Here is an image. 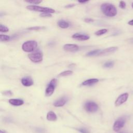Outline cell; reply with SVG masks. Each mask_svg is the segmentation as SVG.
Listing matches in <instances>:
<instances>
[{
  "mask_svg": "<svg viewBox=\"0 0 133 133\" xmlns=\"http://www.w3.org/2000/svg\"><path fill=\"white\" fill-rule=\"evenodd\" d=\"M101 10L108 17H113L117 14V9L115 6L112 4H102L101 6Z\"/></svg>",
  "mask_w": 133,
  "mask_h": 133,
  "instance_id": "1",
  "label": "cell"
},
{
  "mask_svg": "<svg viewBox=\"0 0 133 133\" xmlns=\"http://www.w3.org/2000/svg\"><path fill=\"white\" fill-rule=\"evenodd\" d=\"M26 8V9L30 10L39 11L42 12L52 14L55 12V10L52 8H48V7H42L39 6H36V5H29V6H27Z\"/></svg>",
  "mask_w": 133,
  "mask_h": 133,
  "instance_id": "2",
  "label": "cell"
},
{
  "mask_svg": "<svg viewBox=\"0 0 133 133\" xmlns=\"http://www.w3.org/2000/svg\"><path fill=\"white\" fill-rule=\"evenodd\" d=\"M37 43L35 41H28L24 42L22 45V49L25 52L33 51L37 47Z\"/></svg>",
  "mask_w": 133,
  "mask_h": 133,
  "instance_id": "3",
  "label": "cell"
},
{
  "mask_svg": "<svg viewBox=\"0 0 133 133\" xmlns=\"http://www.w3.org/2000/svg\"><path fill=\"white\" fill-rule=\"evenodd\" d=\"M57 79L56 78H53L51 80L50 83L47 86V87L45 90V96L47 97L50 96L52 95L55 89V87L57 85Z\"/></svg>",
  "mask_w": 133,
  "mask_h": 133,
  "instance_id": "4",
  "label": "cell"
},
{
  "mask_svg": "<svg viewBox=\"0 0 133 133\" xmlns=\"http://www.w3.org/2000/svg\"><path fill=\"white\" fill-rule=\"evenodd\" d=\"M126 122L125 118L122 117L118 118L114 123L113 129L115 132L119 131L124 126Z\"/></svg>",
  "mask_w": 133,
  "mask_h": 133,
  "instance_id": "5",
  "label": "cell"
},
{
  "mask_svg": "<svg viewBox=\"0 0 133 133\" xmlns=\"http://www.w3.org/2000/svg\"><path fill=\"white\" fill-rule=\"evenodd\" d=\"M85 110L90 113H94L96 112L98 109V104L93 101H88L84 105Z\"/></svg>",
  "mask_w": 133,
  "mask_h": 133,
  "instance_id": "6",
  "label": "cell"
},
{
  "mask_svg": "<svg viewBox=\"0 0 133 133\" xmlns=\"http://www.w3.org/2000/svg\"><path fill=\"white\" fill-rule=\"evenodd\" d=\"M29 58L33 62L38 63L42 61L43 54L41 52H35L28 55Z\"/></svg>",
  "mask_w": 133,
  "mask_h": 133,
  "instance_id": "7",
  "label": "cell"
},
{
  "mask_svg": "<svg viewBox=\"0 0 133 133\" xmlns=\"http://www.w3.org/2000/svg\"><path fill=\"white\" fill-rule=\"evenodd\" d=\"M128 96L129 95L127 92L124 93L119 95L115 102V105L116 107H118L123 104L124 103H125L127 100Z\"/></svg>",
  "mask_w": 133,
  "mask_h": 133,
  "instance_id": "8",
  "label": "cell"
},
{
  "mask_svg": "<svg viewBox=\"0 0 133 133\" xmlns=\"http://www.w3.org/2000/svg\"><path fill=\"white\" fill-rule=\"evenodd\" d=\"M79 47L76 44H67L63 46V49L66 51H74L78 49Z\"/></svg>",
  "mask_w": 133,
  "mask_h": 133,
  "instance_id": "9",
  "label": "cell"
},
{
  "mask_svg": "<svg viewBox=\"0 0 133 133\" xmlns=\"http://www.w3.org/2000/svg\"><path fill=\"white\" fill-rule=\"evenodd\" d=\"M21 83L23 86L29 87L32 86L33 84V81L31 77L26 76L23 77L21 79Z\"/></svg>",
  "mask_w": 133,
  "mask_h": 133,
  "instance_id": "10",
  "label": "cell"
},
{
  "mask_svg": "<svg viewBox=\"0 0 133 133\" xmlns=\"http://www.w3.org/2000/svg\"><path fill=\"white\" fill-rule=\"evenodd\" d=\"M66 101L67 98L65 97H63L56 100L53 104L56 107H61L63 106L66 103Z\"/></svg>",
  "mask_w": 133,
  "mask_h": 133,
  "instance_id": "11",
  "label": "cell"
},
{
  "mask_svg": "<svg viewBox=\"0 0 133 133\" xmlns=\"http://www.w3.org/2000/svg\"><path fill=\"white\" fill-rule=\"evenodd\" d=\"M72 37L73 38L79 40V41H86L89 38V36L86 35L84 34H81L79 33H75L73 35H72Z\"/></svg>",
  "mask_w": 133,
  "mask_h": 133,
  "instance_id": "12",
  "label": "cell"
},
{
  "mask_svg": "<svg viewBox=\"0 0 133 133\" xmlns=\"http://www.w3.org/2000/svg\"><path fill=\"white\" fill-rule=\"evenodd\" d=\"M117 47H109L106 49H104L103 50H102L100 55H107L109 54H111L113 52H114L117 50Z\"/></svg>",
  "mask_w": 133,
  "mask_h": 133,
  "instance_id": "13",
  "label": "cell"
},
{
  "mask_svg": "<svg viewBox=\"0 0 133 133\" xmlns=\"http://www.w3.org/2000/svg\"><path fill=\"white\" fill-rule=\"evenodd\" d=\"M9 103L14 106H20L24 103V101L20 99H10L9 100Z\"/></svg>",
  "mask_w": 133,
  "mask_h": 133,
  "instance_id": "14",
  "label": "cell"
},
{
  "mask_svg": "<svg viewBox=\"0 0 133 133\" xmlns=\"http://www.w3.org/2000/svg\"><path fill=\"white\" fill-rule=\"evenodd\" d=\"M99 82V79L97 78H90L84 81L82 85L83 86H90L95 84Z\"/></svg>",
  "mask_w": 133,
  "mask_h": 133,
  "instance_id": "15",
  "label": "cell"
},
{
  "mask_svg": "<svg viewBox=\"0 0 133 133\" xmlns=\"http://www.w3.org/2000/svg\"><path fill=\"white\" fill-rule=\"evenodd\" d=\"M46 118L49 121H55L57 119L56 114L53 111H49L47 113Z\"/></svg>",
  "mask_w": 133,
  "mask_h": 133,
  "instance_id": "16",
  "label": "cell"
},
{
  "mask_svg": "<svg viewBox=\"0 0 133 133\" xmlns=\"http://www.w3.org/2000/svg\"><path fill=\"white\" fill-rule=\"evenodd\" d=\"M58 25L62 29H66L69 26V23L63 20H60L57 22Z\"/></svg>",
  "mask_w": 133,
  "mask_h": 133,
  "instance_id": "17",
  "label": "cell"
},
{
  "mask_svg": "<svg viewBox=\"0 0 133 133\" xmlns=\"http://www.w3.org/2000/svg\"><path fill=\"white\" fill-rule=\"evenodd\" d=\"M102 50L101 49H95L91 50L86 54V56L90 57V56H99Z\"/></svg>",
  "mask_w": 133,
  "mask_h": 133,
  "instance_id": "18",
  "label": "cell"
},
{
  "mask_svg": "<svg viewBox=\"0 0 133 133\" xmlns=\"http://www.w3.org/2000/svg\"><path fill=\"white\" fill-rule=\"evenodd\" d=\"M73 74V71H70V70H68V71H64L61 73H60L59 74H58V76L59 77H62V76H69Z\"/></svg>",
  "mask_w": 133,
  "mask_h": 133,
  "instance_id": "19",
  "label": "cell"
},
{
  "mask_svg": "<svg viewBox=\"0 0 133 133\" xmlns=\"http://www.w3.org/2000/svg\"><path fill=\"white\" fill-rule=\"evenodd\" d=\"M108 31V30L106 29H101V30H99L97 31H96L95 34V35H97V36H100V35H102L104 34H105V33H107Z\"/></svg>",
  "mask_w": 133,
  "mask_h": 133,
  "instance_id": "20",
  "label": "cell"
},
{
  "mask_svg": "<svg viewBox=\"0 0 133 133\" xmlns=\"http://www.w3.org/2000/svg\"><path fill=\"white\" fill-rule=\"evenodd\" d=\"M10 37L9 36L4 34H1L0 35V40L1 42H5L8 41L10 39Z\"/></svg>",
  "mask_w": 133,
  "mask_h": 133,
  "instance_id": "21",
  "label": "cell"
},
{
  "mask_svg": "<svg viewBox=\"0 0 133 133\" xmlns=\"http://www.w3.org/2000/svg\"><path fill=\"white\" fill-rule=\"evenodd\" d=\"M45 26H32L27 28L28 30H34V31H39V30H44L45 29Z\"/></svg>",
  "mask_w": 133,
  "mask_h": 133,
  "instance_id": "22",
  "label": "cell"
},
{
  "mask_svg": "<svg viewBox=\"0 0 133 133\" xmlns=\"http://www.w3.org/2000/svg\"><path fill=\"white\" fill-rule=\"evenodd\" d=\"M114 64V62L113 61H110L104 63V64H103V66L106 68H110L113 66Z\"/></svg>",
  "mask_w": 133,
  "mask_h": 133,
  "instance_id": "23",
  "label": "cell"
},
{
  "mask_svg": "<svg viewBox=\"0 0 133 133\" xmlns=\"http://www.w3.org/2000/svg\"><path fill=\"white\" fill-rule=\"evenodd\" d=\"M25 2L29 3L32 4H39L42 1L41 0H29V1L26 0V1H25Z\"/></svg>",
  "mask_w": 133,
  "mask_h": 133,
  "instance_id": "24",
  "label": "cell"
},
{
  "mask_svg": "<svg viewBox=\"0 0 133 133\" xmlns=\"http://www.w3.org/2000/svg\"><path fill=\"white\" fill-rule=\"evenodd\" d=\"M9 31V29L3 24H0V32H7Z\"/></svg>",
  "mask_w": 133,
  "mask_h": 133,
  "instance_id": "25",
  "label": "cell"
},
{
  "mask_svg": "<svg viewBox=\"0 0 133 133\" xmlns=\"http://www.w3.org/2000/svg\"><path fill=\"white\" fill-rule=\"evenodd\" d=\"M39 16L43 18H49V17H51L52 15L51 14H49V13L42 12L39 15Z\"/></svg>",
  "mask_w": 133,
  "mask_h": 133,
  "instance_id": "26",
  "label": "cell"
},
{
  "mask_svg": "<svg viewBox=\"0 0 133 133\" xmlns=\"http://www.w3.org/2000/svg\"><path fill=\"white\" fill-rule=\"evenodd\" d=\"M3 95L7 96H11V95H12V92H11V90H5L4 91L2 92Z\"/></svg>",
  "mask_w": 133,
  "mask_h": 133,
  "instance_id": "27",
  "label": "cell"
},
{
  "mask_svg": "<svg viewBox=\"0 0 133 133\" xmlns=\"http://www.w3.org/2000/svg\"><path fill=\"white\" fill-rule=\"evenodd\" d=\"M77 130L81 133H89V131L87 129L84 128H78V129H77Z\"/></svg>",
  "mask_w": 133,
  "mask_h": 133,
  "instance_id": "28",
  "label": "cell"
},
{
  "mask_svg": "<svg viewBox=\"0 0 133 133\" xmlns=\"http://www.w3.org/2000/svg\"><path fill=\"white\" fill-rule=\"evenodd\" d=\"M126 3L124 1H120L119 4V7H121L122 9H125V7H126Z\"/></svg>",
  "mask_w": 133,
  "mask_h": 133,
  "instance_id": "29",
  "label": "cell"
},
{
  "mask_svg": "<svg viewBox=\"0 0 133 133\" xmlns=\"http://www.w3.org/2000/svg\"><path fill=\"white\" fill-rule=\"evenodd\" d=\"M94 19H91V18H85L84 19V21L87 23H91L94 22Z\"/></svg>",
  "mask_w": 133,
  "mask_h": 133,
  "instance_id": "30",
  "label": "cell"
},
{
  "mask_svg": "<svg viewBox=\"0 0 133 133\" xmlns=\"http://www.w3.org/2000/svg\"><path fill=\"white\" fill-rule=\"evenodd\" d=\"M74 6H75V4H68L67 5H66L65 6V8H70L72 7H73Z\"/></svg>",
  "mask_w": 133,
  "mask_h": 133,
  "instance_id": "31",
  "label": "cell"
},
{
  "mask_svg": "<svg viewBox=\"0 0 133 133\" xmlns=\"http://www.w3.org/2000/svg\"><path fill=\"white\" fill-rule=\"evenodd\" d=\"M128 23L129 25H133V19L131 20H130V21H129L128 22Z\"/></svg>",
  "mask_w": 133,
  "mask_h": 133,
  "instance_id": "32",
  "label": "cell"
},
{
  "mask_svg": "<svg viewBox=\"0 0 133 133\" xmlns=\"http://www.w3.org/2000/svg\"><path fill=\"white\" fill-rule=\"evenodd\" d=\"M88 1H78V2L79 3H87Z\"/></svg>",
  "mask_w": 133,
  "mask_h": 133,
  "instance_id": "33",
  "label": "cell"
},
{
  "mask_svg": "<svg viewBox=\"0 0 133 133\" xmlns=\"http://www.w3.org/2000/svg\"><path fill=\"white\" fill-rule=\"evenodd\" d=\"M0 133H6V132L3 130H0Z\"/></svg>",
  "mask_w": 133,
  "mask_h": 133,
  "instance_id": "34",
  "label": "cell"
},
{
  "mask_svg": "<svg viewBox=\"0 0 133 133\" xmlns=\"http://www.w3.org/2000/svg\"><path fill=\"white\" fill-rule=\"evenodd\" d=\"M130 41H131V43H133V38H132V39H130Z\"/></svg>",
  "mask_w": 133,
  "mask_h": 133,
  "instance_id": "35",
  "label": "cell"
},
{
  "mask_svg": "<svg viewBox=\"0 0 133 133\" xmlns=\"http://www.w3.org/2000/svg\"><path fill=\"white\" fill-rule=\"evenodd\" d=\"M131 6H132V8H133V3H132V4H131Z\"/></svg>",
  "mask_w": 133,
  "mask_h": 133,
  "instance_id": "36",
  "label": "cell"
},
{
  "mask_svg": "<svg viewBox=\"0 0 133 133\" xmlns=\"http://www.w3.org/2000/svg\"><path fill=\"white\" fill-rule=\"evenodd\" d=\"M119 133H124V132H119Z\"/></svg>",
  "mask_w": 133,
  "mask_h": 133,
  "instance_id": "37",
  "label": "cell"
}]
</instances>
